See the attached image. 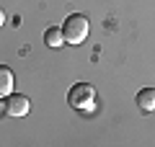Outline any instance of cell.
<instances>
[{
  "label": "cell",
  "mask_w": 155,
  "mask_h": 147,
  "mask_svg": "<svg viewBox=\"0 0 155 147\" xmlns=\"http://www.w3.org/2000/svg\"><path fill=\"white\" fill-rule=\"evenodd\" d=\"M88 31H91V23L83 13H72L67 16V21L62 23V34H65V41L67 44H83L88 39Z\"/></svg>",
  "instance_id": "obj_1"
},
{
  "label": "cell",
  "mask_w": 155,
  "mask_h": 147,
  "mask_svg": "<svg viewBox=\"0 0 155 147\" xmlns=\"http://www.w3.org/2000/svg\"><path fill=\"white\" fill-rule=\"evenodd\" d=\"M67 103L78 111H93L96 106V88L91 83H78L67 93Z\"/></svg>",
  "instance_id": "obj_2"
},
{
  "label": "cell",
  "mask_w": 155,
  "mask_h": 147,
  "mask_svg": "<svg viewBox=\"0 0 155 147\" xmlns=\"http://www.w3.org/2000/svg\"><path fill=\"white\" fill-rule=\"evenodd\" d=\"M28 111H31V101H28L26 96H21V93H11V96H5V114H11V116H26Z\"/></svg>",
  "instance_id": "obj_3"
},
{
  "label": "cell",
  "mask_w": 155,
  "mask_h": 147,
  "mask_svg": "<svg viewBox=\"0 0 155 147\" xmlns=\"http://www.w3.org/2000/svg\"><path fill=\"white\" fill-rule=\"evenodd\" d=\"M16 88V75L8 65H0V96H11Z\"/></svg>",
  "instance_id": "obj_4"
},
{
  "label": "cell",
  "mask_w": 155,
  "mask_h": 147,
  "mask_svg": "<svg viewBox=\"0 0 155 147\" xmlns=\"http://www.w3.org/2000/svg\"><path fill=\"white\" fill-rule=\"evenodd\" d=\"M44 44L49 49H60L62 44H65V34H62V26L57 28V26H49L44 31Z\"/></svg>",
  "instance_id": "obj_5"
},
{
  "label": "cell",
  "mask_w": 155,
  "mask_h": 147,
  "mask_svg": "<svg viewBox=\"0 0 155 147\" xmlns=\"http://www.w3.org/2000/svg\"><path fill=\"white\" fill-rule=\"evenodd\" d=\"M137 106L142 111H155V88H142V90L137 93Z\"/></svg>",
  "instance_id": "obj_6"
},
{
  "label": "cell",
  "mask_w": 155,
  "mask_h": 147,
  "mask_svg": "<svg viewBox=\"0 0 155 147\" xmlns=\"http://www.w3.org/2000/svg\"><path fill=\"white\" fill-rule=\"evenodd\" d=\"M3 23H5V11L0 8V28H3Z\"/></svg>",
  "instance_id": "obj_7"
}]
</instances>
